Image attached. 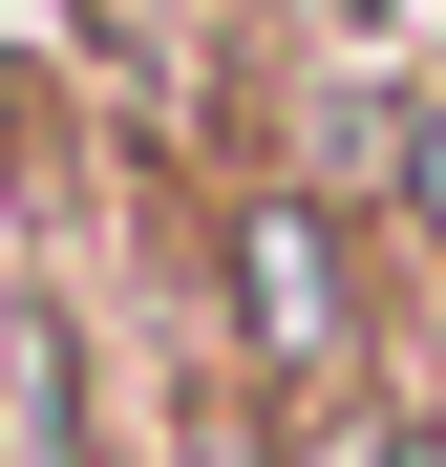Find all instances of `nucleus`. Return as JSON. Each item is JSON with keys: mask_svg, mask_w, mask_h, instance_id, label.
Segmentation results:
<instances>
[{"mask_svg": "<svg viewBox=\"0 0 446 467\" xmlns=\"http://www.w3.org/2000/svg\"><path fill=\"white\" fill-rule=\"evenodd\" d=\"M425 213H446V128H425Z\"/></svg>", "mask_w": 446, "mask_h": 467, "instance_id": "f257e3e1", "label": "nucleus"}, {"mask_svg": "<svg viewBox=\"0 0 446 467\" xmlns=\"http://www.w3.org/2000/svg\"><path fill=\"white\" fill-rule=\"evenodd\" d=\"M383 467H446V446H383Z\"/></svg>", "mask_w": 446, "mask_h": 467, "instance_id": "f03ea898", "label": "nucleus"}]
</instances>
